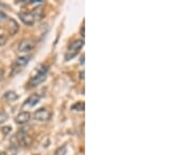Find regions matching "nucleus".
<instances>
[{
  "mask_svg": "<svg viewBox=\"0 0 189 155\" xmlns=\"http://www.w3.org/2000/svg\"><path fill=\"white\" fill-rule=\"evenodd\" d=\"M81 35L84 36V26H82V28H81Z\"/></svg>",
  "mask_w": 189,
  "mask_h": 155,
  "instance_id": "nucleus-18",
  "label": "nucleus"
},
{
  "mask_svg": "<svg viewBox=\"0 0 189 155\" xmlns=\"http://www.w3.org/2000/svg\"><path fill=\"white\" fill-rule=\"evenodd\" d=\"M0 155H6L5 152H0Z\"/></svg>",
  "mask_w": 189,
  "mask_h": 155,
  "instance_id": "nucleus-21",
  "label": "nucleus"
},
{
  "mask_svg": "<svg viewBox=\"0 0 189 155\" xmlns=\"http://www.w3.org/2000/svg\"><path fill=\"white\" fill-rule=\"evenodd\" d=\"M85 108V104L83 102H78V103L74 104L72 106V109L75 110V111H83Z\"/></svg>",
  "mask_w": 189,
  "mask_h": 155,
  "instance_id": "nucleus-12",
  "label": "nucleus"
},
{
  "mask_svg": "<svg viewBox=\"0 0 189 155\" xmlns=\"http://www.w3.org/2000/svg\"><path fill=\"white\" fill-rule=\"evenodd\" d=\"M66 153V146H62V147L58 148V149L56 150V155H65Z\"/></svg>",
  "mask_w": 189,
  "mask_h": 155,
  "instance_id": "nucleus-14",
  "label": "nucleus"
},
{
  "mask_svg": "<svg viewBox=\"0 0 189 155\" xmlns=\"http://www.w3.org/2000/svg\"><path fill=\"white\" fill-rule=\"evenodd\" d=\"M19 18H20L21 21H22L23 23L27 26L33 25L34 22H35V19H34V17H33L32 13H27V12L19 13Z\"/></svg>",
  "mask_w": 189,
  "mask_h": 155,
  "instance_id": "nucleus-5",
  "label": "nucleus"
},
{
  "mask_svg": "<svg viewBox=\"0 0 189 155\" xmlns=\"http://www.w3.org/2000/svg\"><path fill=\"white\" fill-rule=\"evenodd\" d=\"M32 15L35 20H40L43 16V8L42 6H37V8H35Z\"/></svg>",
  "mask_w": 189,
  "mask_h": 155,
  "instance_id": "nucleus-9",
  "label": "nucleus"
},
{
  "mask_svg": "<svg viewBox=\"0 0 189 155\" xmlns=\"http://www.w3.org/2000/svg\"><path fill=\"white\" fill-rule=\"evenodd\" d=\"M3 99L8 102H13V101H15V100L18 99V96H17V93L14 91H6L3 96Z\"/></svg>",
  "mask_w": 189,
  "mask_h": 155,
  "instance_id": "nucleus-11",
  "label": "nucleus"
},
{
  "mask_svg": "<svg viewBox=\"0 0 189 155\" xmlns=\"http://www.w3.org/2000/svg\"><path fill=\"white\" fill-rule=\"evenodd\" d=\"M8 131H11V127H8V126H6V127H4L3 128V132H4V133H8Z\"/></svg>",
  "mask_w": 189,
  "mask_h": 155,
  "instance_id": "nucleus-16",
  "label": "nucleus"
},
{
  "mask_svg": "<svg viewBox=\"0 0 189 155\" xmlns=\"http://www.w3.org/2000/svg\"><path fill=\"white\" fill-rule=\"evenodd\" d=\"M40 99H41V96H39V94L34 93V94L30 96L27 97V99L25 100V102L23 103V106H27V107H34V106H36L37 104L40 102Z\"/></svg>",
  "mask_w": 189,
  "mask_h": 155,
  "instance_id": "nucleus-6",
  "label": "nucleus"
},
{
  "mask_svg": "<svg viewBox=\"0 0 189 155\" xmlns=\"http://www.w3.org/2000/svg\"><path fill=\"white\" fill-rule=\"evenodd\" d=\"M30 59V57H28V56L19 57V58L16 60V66H19V67H23V66H25L26 64H28Z\"/></svg>",
  "mask_w": 189,
  "mask_h": 155,
  "instance_id": "nucleus-10",
  "label": "nucleus"
},
{
  "mask_svg": "<svg viewBox=\"0 0 189 155\" xmlns=\"http://www.w3.org/2000/svg\"><path fill=\"white\" fill-rule=\"evenodd\" d=\"M5 18H6L5 15H4L2 12H0V19H5Z\"/></svg>",
  "mask_w": 189,
  "mask_h": 155,
  "instance_id": "nucleus-17",
  "label": "nucleus"
},
{
  "mask_svg": "<svg viewBox=\"0 0 189 155\" xmlns=\"http://www.w3.org/2000/svg\"><path fill=\"white\" fill-rule=\"evenodd\" d=\"M34 47H35L34 41H32V40H30V39H25V40H22V41L19 43L18 50L21 52H28L34 49Z\"/></svg>",
  "mask_w": 189,
  "mask_h": 155,
  "instance_id": "nucleus-3",
  "label": "nucleus"
},
{
  "mask_svg": "<svg viewBox=\"0 0 189 155\" xmlns=\"http://www.w3.org/2000/svg\"><path fill=\"white\" fill-rule=\"evenodd\" d=\"M18 143L20 144L21 146H28L30 143H32V138L30 137V135H27L26 133H23L22 131L18 133Z\"/></svg>",
  "mask_w": 189,
  "mask_h": 155,
  "instance_id": "nucleus-7",
  "label": "nucleus"
},
{
  "mask_svg": "<svg viewBox=\"0 0 189 155\" xmlns=\"http://www.w3.org/2000/svg\"><path fill=\"white\" fill-rule=\"evenodd\" d=\"M84 45V41L83 40H75L74 42H72L69 46V50L65 54V60L69 61V60L72 59L74 57H76L78 55V52L81 50V48Z\"/></svg>",
  "mask_w": 189,
  "mask_h": 155,
  "instance_id": "nucleus-2",
  "label": "nucleus"
},
{
  "mask_svg": "<svg viewBox=\"0 0 189 155\" xmlns=\"http://www.w3.org/2000/svg\"><path fill=\"white\" fill-rule=\"evenodd\" d=\"M8 114H6L5 112H4V111H0V125H1V124H3L4 122L8 121Z\"/></svg>",
  "mask_w": 189,
  "mask_h": 155,
  "instance_id": "nucleus-15",
  "label": "nucleus"
},
{
  "mask_svg": "<svg viewBox=\"0 0 189 155\" xmlns=\"http://www.w3.org/2000/svg\"><path fill=\"white\" fill-rule=\"evenodd\" d=\"M81 64H84V56L81 57Z\"/></svg>",
  "mask_w": 189,
  "mask_h": 155,
  "instance_id": "nucleus-19",
  "label": "nucleus"
},
{
  "mask_svg": "<svg viewBox=\"0 0 189 155\" xmlns=\"http://www.w3.org/2000/svg\"><path fill=\"white\" fill-rule=\"evenodd\" d=\"M80 78H81V79H83V78H84V77H83V76H84V72H83V71H81V74H80Z\"/></svg>",
  "mask_w": 189,
  "mask_h": 155,
  "instance_id": "nucleus-20",
  "label": "nucleus"
},
{
  "mask_svg": "<svg viewBox=\"0 0 189 155\" xmlns=\"http://www.w3.org/2000/svg\"><path fill=\"white\" fill-rule=\"evenodd\" d=\"M30 119V112H21L18 115L16 116V123L19 124V125H23V124H26L28 121Z\"/></svg>",
  "mask_w": 189,
  "mask_h": 155,
  "instance_id": "nucleus-8",
  "label": "nucleus"
},
{
  "mask_svg": "<svg viewBox=\"0 0 189 155\" xmlns=\"http://www.w3.org/2000/svg\"><path fill=\"white\" fill-rule=\"evenodd\" d=\"M35 119L40 122H46L50 119V112L48 110L44 109V108H41V109L37 110L34 114Z\"/></svg>",
  "mask_w": 189,
  "mask_h": 155,
  "instance_id": "nucleus-4",
  "label": "nucleus"
},
{
  "mask_svg": "<svg viewBox=\"0 0 189 155\" xmlns=\"http://www.w3.org/2000/svg\"><path fill=\"white\" fill-rule=\"evenodd\" d=\"M48 70V66L47 65H42L41 67H39L37 69V72L34 74L30 80V85L32 87H35V86L41 84L45 79H46V74Z\"/></svg>",
  "mask_w": 189,
  "mask_h": 155,
  "instance_id": "nucleus-1",
  "label": "nucleus"
},
{
  "mask_svg": "<svg viewBox=\"0 0 189 155\" xmlns=\"http://www.w3.org/2000/svg\"><path fill=\"white\" fill-rule=\"evenodd\" d=\"M10 22L13 24V25H11L10 26V33H11V35H15L17 32H18V24H17V22L15 21V20H13V19H11L10 20Z\"/></svg>",
  "mask_w": 189,
  "mask_h": 155,
  "instance_id": "nucleus-13",
  "label": "nucleus"
}]
</instances>
